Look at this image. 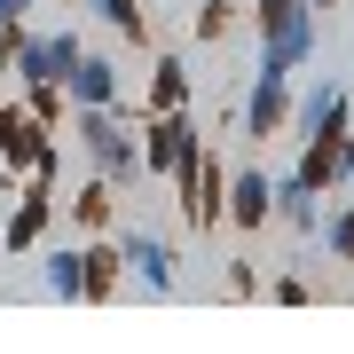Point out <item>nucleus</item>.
Masks as SVG:
<instances>
[{"label":"nucleus","mask_w":354,"mask_h":354,"mask_svg":"<svg viewBox=\"0 0 354 354\" xmlns=\"http://www.w3.org/2000/svg\"><path fill=\"white\" fill-rule=\"evenodd\" d=\"M268 299H276V307H307V299H315V283H307V276H276V283H268Z\"/></svg>","instance_id":"nucleus-22"},{"label":"nucleus","mask_w":354,"mask_h":354,"mask_svg":"<svg viewBox=\"0 0 354 354\" xmlns=\"http://www.w3.org/2000/svg\"><path fill=\"white\" fill-rule=\"evenodd\" d=\"M252 32H260V64L268 79H299L307 71V55H315V8L307 0H252Z\"/></svg>","instance_id":"nucleus-1"},{"label":"nucleus","mask_w":354,"mask_h":354,"mask_svg":"<svg viewBox=\"0 0 354 354\" xmlns=\"http://www.w3.org/2000/svg\"><path fill=\"white\" fill-rule=\"evenodd\" d=\"M134 111H189V64H181V55H158Z\"/></svg>","instance_id":"nucleus-14"},{"label":"nucleus","mask_w":354,"mask_h":354,"mask_svg":"<svg viewBox=\"0 0 354 354\" xmlns=\"http://www.w3.org/2000/svg\"><path fill=\"white\" fill-rule=\"evenodd\" d=\"M39 291L48 299H79V244H39Z\"/></svg>","instance_id":"nucleus-17"},{"label":"nucleus","mask_w":354,"mask_h":354,"mask_svg":"<svg viewBox=\"0 0 354 354\" xmlns=\"http://www.w3.org/2000/svg\"><path fill=\"white\" fill-rule=\"evenodd\" d=\"M71 142L87 150V165L111 181V189H134V181H142V150H134V111H127V102L71 111Z\"/></svg>","instance_id":"nucleus-2"},{"label":"nucleus","mask_w":354,"mask_h":354,"mask_svg":"<svg viewBox=\"0 0 354 354\" xmlns=\"http://www.w3.org/2000/svg\"><path fill=\"white\" fill-rule=\"evenodd\" d=\"M16 102H24V111H32V118H39V127H48V134H64V118H71V102H64V87H24Z\"/></svg>","instance_id":"nucleus-20"},{"label":"nucleus","mask_w":354,"mask_h":354,"mask_svg":"<svg viewBox=\"0 0 354 354\" xmlns=\"http://www.w3.org/2000/svg\"><path fill=\"white\" fill-rule=\"evenodd\" d=\"M283 118H291V79L252 71V95H244V111H236V134L244 142H268V134H283Z\"/></svg>","instance_id":"nucleus-12"},{"label":"nucleus","mask_w":354,"mask_h":354,"mask_svg":"<svg viewBox=\"0 0 354 354\" xmlns=\"http://www.w3.org/2000/svg\"><path fill=\"white\" fill-rule=\"evenodd\" d=\"M276 221V174H260V165H236L228 174V205H221V228H268Z\"/></svg>","instance_id":"nucleus-11"},{"label":"nucleus","mask_w":354,"mask_h":354,"mask_svg":"<svg viewBox=\"0 0 354 354\" xmlns=\"http://www.w3.org/2000/svg\"><path fill=\"white\" fill-rule=\"evenodd\" d=\"M32 8H39V0H0V24H24Z\"/></svg>","instance_id":"nucleus-25"},{"label":"nucleus","mask_w":354,"mask_h":354,"mask_svg":"<svg viewBox=\"0 0 354 354\" xmlns=\"http://www.w3.org/2000/svg\"><path fill=\"white\" fill-rule=\"evenodd\" d=\"M174 205H181V221H189V228H221V205H228V165L205 150V142L174 165Z\"/></svg>","instance_id":"nucleus-4"},{"label":"nucleus","mask_w":354,"mask_h":354,"mask_svg":"<svg viewBox=\"0 0 354 354\" xmlns=\"http://www.w3.org/2000/svg\"><path fill=\"white\" fill-rule=\"evenodd\" d=\"M39 158H55V134L39 127V118L24 111V102H8V95H0V165H8L16 181H24Z\"/></svg>","instance_id":"nucleus-9"},{"label":"nucleus","mask_w":354,"mask_h":354,"mask_svg":"<svg viewBox=\"0 0 354 354\" xmlns=\"http://www.w3.org/2000/svg\"><path fill=\"white\" fill-rule=\"evenodd\" d=\"M87 8L102 16V32L134 39V48H150V16H142V0H87Z\"/></svg>","instance_id":"nucleus-19"},{"label":"nucleus","mask_w":354,"mask_h":354,"mask_svg":"<svg viewBox=\"0 0 354 354\" xmlns=\"http://www.w3.org/2000/svg\"><path fill=\"white\" fill-rule=\"evenodd\" d=\"M16 48H24V24H0V79L16 71Z\"/></svg>","instance_id":"nucleus-24"},{"label":"nucleus","mask_w":354,"mask_h":354,"mask_svg":"<svg viewBox=\"0 0 354 354\" xmlns=\"http://www.w3.org/2000/svg\"><path fill=\"white\" fill-rule=\"evenodd\" d=\"M127 291V260H118V244L111 236H87L79 244V299L102 307V299H118Z\"/></svg>","instance_id":"nucleus-13"},{"label":"nucleus","mask_w":354,"mask_h":354,"mask_svg":"<svg viewBox=\"0 0 354 354\" xmlns=\"http://www.w3.org/2000/svg\"><path fill=\"white\" fill-rule=\"evenodd\" d=\"M236 0H205V8H197V39H228V32H236Z\"/></svg>","instance_id":"nucleus-21"},{"label":"nucleus","mask_w":354,"mask_h":354,"mask_svg":"<svg viewBox=\"0 0 354 354\" xmlns=\"http://www.w3.org/2000/svg\"><path fill=\"white\" fill-rule=\"evenodd\" d=\"M79 48H87L79 32H24V48H16V87H55V79L79 64Z\"/></svg>","instance_id":"nucleus-10"},{"label":"nucleus","mask_w":354,"mask_h":354,"mask_svg":"<svg viewBox=\"0 0 354 354\" xmlns=\"http://www.w3.org/2000/svg\"><path fill=\"white\" fill-rule=\"evenodd\" d=\"M134 150H142V181H174V165L197 150V118L189 111H142Z\"/></svg>","instance_id":"nucleus-5"},{"label":"nucleus","mask_w":354,"mask_h":354,"mask_svg":"<svg viewBox=\"0 0 354 354\" xmlns=\"http://www.w3.org/2000/svg\"><path fill=\"white\" fill-rule=\"evenodd\" d=\"M307 8H315V16H323V8H339V0H307Z\"/></svg>","instance_id":"nucleus-27"},{"label":"nucleus","mask_w":354,"mask_h":354,"mask_svg":"<svg viewBox=\"0 0 354 354\" xmlns=\"http://www.w3.org/2000/svg\"><path fill=\"white\" fill-rule=\"evenodd\" d=\"M118 260H127V283H134V299H174V291H181V252H174L165 236H150V228L118 236Z\"/></svg>","instance_id":"nucleus-6"},{"label":"nucleus","mask_w":354,"mask_h":354,"mask_svg":"<svg viewBox=\"0 0 354 354\" xmlns=\"http://www.w3.org/2000/svg\"><path fill=\"white\" fill-rule=\"evenodd\" d=\"M315 244H323V260H346V268H354V197L330 205V213L315 221Z\"/></svg>","instance_id":"nucleus-18"},{"label":"nucleus","mask_w":354,"mask_h":354,"mask_svg":"<svg viewBox=\"0 0 354 354\" xmlns=\"http://www.w3.org/2000/svg\"><path fill=\"white\" fill-rule=\"evenodd\" d=\"M221 283H228V299H252V291H260V268H252V260H228Z\"/></svg>","instance_id":"nucleus-23"},{"label":"nucleus","mask_w":354,"mask_h":354,"mask_svg":"<svg viewBox=\"0 0 354 354\" xmlns=\"http://www.w3.org/2000/svg\"><path fill=\"white\" fill-rule=\"evenodd\" d=\"M64 87L71 111H102V102H127V71H118V55H95V48H79V64L55 79Z\"/></svg>","instance_id":"nucleus-8"},{"label":"nucleus","mask_w":354,"mask_h":354,"mask_svg":"<svg viewBox=\"0 0 354 354\" xmlns=\"http://www.w3.org/2000/svg\"><path fill=\"white\" fill-rule=\"evenodd\" d=\"M0 197H16V174H8V165H0Z\"/></svg>","instance_id":"nucleus-26"},{"label":"nucleus","mask_w":354,"mask_h":354,"mask_svg":"<svg viewBox=\"0 0 354 354\" xmlns=\"http://www.w3.org/2000/svg\"><path fill=\"white\" fill-rule=\"evenodd\" d=\"M276 221H283V228H299V236H315V221H323V197L307 189L299 174H283V181H276Z\"/></svg>","instance_id":"nucleus-16"},{"label":"nucleus","mask_w":354,"mask_h":354,"mask_svg":"<svg viewBox=\"0 0 354 354\" xmlns=\"http://www.w3.org/2000/svg\"><path fill=\"white\" fill-rule=\"evenodd\" d=\"M55 181H64V150L55 158H39L24 181H16V205H8V228H0V252L8 260H24L48 244V228H55Z\"/></svg>","instance_id":"nucleus-3"},{"label":"nucleus","mask_w":354,"mask_h":354,"mask_svg":"<svg viewBox=\"0 0 354 354\" xmlns=\"http://www.w3.org/2000/svg\"><path fill=\"white\" fill-rule=\"evenodd\" d=\"M111 213H118V189H111L102 174L71 189V228H79V236H102V228H111Z\"/></svg>","instance_id":"nucleus-15"},{"label":"nucleus","mask_w":354,"mask_h":354,"mask_svg":"<svg viewBox=\"0 0 354 354\" xmlns=\"http://www.w3.org/2000/svg\"><path fill=\"white\" fill-rule=\"evenodd\" d=\"M283 134H354V102H346V87H339V79H315V87H299V95H291Z\"/></svg>","instance_id":"nucleus-7"}]
</instances>
